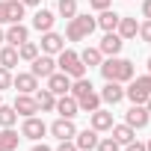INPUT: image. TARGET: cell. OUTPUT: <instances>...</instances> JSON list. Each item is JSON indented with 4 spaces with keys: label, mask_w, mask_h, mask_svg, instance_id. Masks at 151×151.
<instances>
[{
    "label": "cell",
    "mask_w": 151,
    "mask_h": 151,
    "mask_svg": "<svg viewBox=\"0 0 151 151\" xmlns=\"http://www.w3.org/2000/svg\"><path fill=\"white\" fill-rule=\"evenodd\" d=\"M98 68H101V74H104V80H113V83H127V80H133V62H130V59L110 56V59H104Z\"/></svg>",
    "instance_id": "obj_1"
},
{
    "label": "cell",
    "mask_w": 151,
    "mask_h": 151,
    "mask_svg": "<svg viewBox=\"0 0 151 151\" xmlns=\"http://www.w3.org/2000/svg\"><path fill=\"white\" fill-rule=\"evenodd\" d=\"M95 148H98V151H119L122 145H119L113 136H107V139H98V145H95Z\"/></svg>",
    "instance_id": "obj_32"
},
{
    "label": "cell",
    "mask_w": 151,
    "mask_h": 151,
    "mask_svg": "<svg viewBox=\"0 0 151 151\" xmlns=\"http://www.w3.org/2000/svg\"><path fill=\"white\" fill-rule=\"evenodd\" d=\"M148 74H151V56H148Z\"/></svg>",
    "instance_id": "obj_45"
},
{
    "label": "cell",
    "mask_w": 151,
    "mask_h": 151,
    "mask_svg": "<svg viewBox=\"0 0 151 151\" xmlns=\"http://www.w3.org/2000/svg\"><path fill=\"white\" fill-rule=\"evenodd\" d=\"M80 62H83L86 68H92V65H101V62H104V53H101L98 47H86V50L80 53Z\"/></svg>",
    "instance_id": "obj_28"
},
{
    "label": "cell",
    "mask_w": 151,
    "mask_h": 151,
    "mask_svg": "<svg viewBox=\"0 0 151 151\" xmlns=\"http://www.w3.org/2000/svg\"><path fill=\"white\" fill-rule=\"evenodd\" d=\"M39 56V45H33V42H24V45H18V59H27V62H33Z\"/></svg>",
    "instance_id": "obj_30"
},
{
    "label": "cell",
    "mask_w": 151,
    "mask_h": 151,
    "mask_svg": "<svg viewBox=\"0 0 151 151\" xmlns=\"http://www.w3.org/2000/svg\"><path fill=\"white\" fill-rule=\"evenodd\" d=\"M21 3H24V6H39L42 0H21Z\"/></svg>",
    "instance_id": "obj_40"
},
{
    "label": "cell",
    "mask_w": 151,
    "mask_h": 151,
    "mask_svg": "<svg viewBox=\"0 0 151 151\" xmlns=\"http://www.w3.org/2000/svg\"><path fill=\"white\" fill-rule=\"evenodd\" d=\"M119 18H122L119 12H113V9H104V12H101V15L95 18V24H98V27H101L104 33H113V30L119 27Z\"/></svg>",
    "instance_id": "obj_20"
},
{
    "label": "cell",
    "mask_w": 151,
    "mask_h": 151,
    "mask_svg": "<svg viewBox=\"0 0 151 151\" xmlns=\"http://www.w3.org/2000/svg\"><path fill=\"white\" fill-rule=\"evenodd\" d=\"M145 110H148V116H151V98H148V101H145Z\"/></svg>",
    "instance_id": "obj_42"
},
{
    "label": "cell",
    "mask_w": 151,
    "mask_h": 151,
    "mask_svg": "<svg viewBox=\"0 0 151 151\" xmlns=\"http://www.w3.org/2000/svg\"><path fill=\"white\" fill-rule=\"evenodd\" d=\"M0 104H3V101H0Z\"/></svg>",
    "instance_id": "obj_46"
},
{
    "label": "cell",
    "mask_w": 151,
    "mask_h": 151,
    "mask_svg": "<svg viewBox=\"0 0 151 151\" xmlns=\"http://www.w3.org/2000/svg\"><path fill=\"white\" fill-rule=\"evenodd\" d=\"M0 65L12 71V68L18 65V47H12V45H6V47H0Z\"/></svg>",
    "instance_id": "obj_27"
},
{
    "label": "cell",
    "mask_w": 151,
    "mask_h": 151,
    "mask_svg": "<svg viewBox=\"0 0 151 151\" xmlns=\"http://www.w3.org/2000/svg\"><path fill=\"white\" fill-rule=\"evenodd\" d=\"M6 42L12 45V47H18V45H24V42H30V30L18 21V24H12L9 30H6Z\"/></svg>",
    "instance_id": "obj_17"
},
{
    "label": "cell",
    "mask_w": 151,
    "mask_h": 151,
    "mask_svg": "<svg viewBox=\"0 0 151 151\" xmlns=\"http://www.w3.org/2000/svg\"><path fill=\"white\" fill-rule=\"evenodd\" d=\"M145 151H151V139H148V145H145Z\"/></svg>",
    "instance_id": "obj_44"
},
{
    "label": "cell",
    "mask_w": 151,
    "mask_h": 151,
    "mask_svg": "<svg viewBox=\"0 0 151 151\" xmlns=\"http://www.w3.org/2000/svg\"><path fill=\"white\" fill-rule=\"evenodd\" d=\"M15 122H18V113H15V107L0 104V127H12Z\"/></svg>",
    "instance_id": "obj_29"
},
{
    "label": "cell",
    "mask_w": 151,
    "mask_h": 151,
    "mask_svg": "<svg viewBox=\"0 0 151 151\" xmlns=\"http://www.w3.org/2000/svg\"><path fill=\"white\" fill-rule=\"evenodd\" d=\"M3 42H6V33H3V30H0V45H3Z\"/></svg>",
    "instance_id": "obj_43"
},
{
    "label": "cell",
    "mask_w": 151,
    "mask_h": 151,
    "mask_svg": "<svg viewBox=\"0 0 151 151\" xmlns=\"http://www.w3.org/2000/svg\"><path fill=\"white\" fill-rule=\"evenodd\" d=\"M77 107H80L83 113H92V110L101 107V95H98L95 89H86L83 95H77Z\"/></svg>",
    "instance_id": "obj_19"
},
{
    "label": "cell",
    "mask_w": 151,
    "mask_h": 151,
    "mask_svg": "<svg viewBox=\"0 0 151 151\" xmlns=\"http://www.w3.org/2000/svg\"><path fill=\"white\" fill-rule=\"evenodd\" d=\"M89 119H92V127H95L98 133L113 127V113H110V110H101V107H98V110H92V113H89Z\"/></svg>",
    "instance_id": "obj_18"
},
{
    "label": "cell",
    "mask_w": 151,
    "mask_h": 151,
    "mask_svg": "<svg viewBox=\"0 0 151 151\" xmlns=\"http://www.w3.org/2000/svg\"><path fill=\"white\" fill-rule=\"evenodd\" d=\"M9 86H12V71L0 65V92H3V89H9Z\"/></svg>",
    "instance_id": "obj_33"
},
{
    "label": "cell",
    "mask_w": 151,
    "mask_h": 151,
    "mask_svg": "<svg viewBox=\"0 0 151 151\" xmlns=\"http://www.w3.org/2000/svg\"><path fill=\"white\" fill-rule=\"evenodd\" d=\"M47 89L59 98V95H68V89H71V77L68 74H62V71H53L50 77H47Z\"/></svg>",
    "instance_id": "obj_12"
},
{
    "label": "cell",
    "mask_w": 151,
    "mask_h": 151,
    "mask_svg": "<svg viewBox=\"0 0 151 151\" xmlns=\"http://www.w3.org/2000/svg\"><path fill=\"white\" fill-rule=\"evenodd\" d=\"M124 151H145V145L133 139V142H127V145H124Z\"/></svg>",
    "instance_id": "obj_37"
},
{
    "label": "cell",
    "mask_w": 151,
    "mask_h": 151,
    "mask_svg": "<svg viewBox=\"0 0 151 151\" xmlns=\"http://www.w3.org/2000/svg\"><path fill=\"white\" fill-rule=\"evenodd\" d=\"M18 142H21V136L12 127H0V151H15Z\"/></svg>",
    "instance_id": "obj_22"
},
{
    "label": "cell",
    "mask_w": 151,
    "mask_h": 151,
    "mask_svg": "<svg viewBox=\"0 0 151 151\" xmlns=\"http://www.w3.org/2000/svg\"><path fill=\"white\" fill-rule=\"evenodd\" d=\"M110 130H113V139H116L119 145H127V142H133V139H136V130H133L127 122H124V124H113Z\"/></svg>",
    "instance_id": "obj_21"
},
{
    "label": "cell",
    "mask_w": 151,
    "mask_h": 151,
    "mask_svg": "<svg viewBox=\"0 0 151 151\" xmlns=\"http://www.w3.org/2000/svg\"><path fill=\"white\" fill-rule=\"evenodd\" d=\"M95 27H98L95 18H89V15H74V18H68V30H65V36H68V42H83V39L92 36Z\"/></svg>",
    "instance_id": "obj_3"
},
{
    "label": "cell",
    "mask_w": 151,
    "mask_h": 151,
    "mask_svg": "<svg viewBox=\"0 0 151 151\" xmlns=\"http://www.w3.org/2000/svg\"><path fill=\"white\" fill-rule=\"evenodd\" d=\"M139 36H142V42H151V18H145V24H139Z\"/></svg>",
    "instance_id": "obj_34"
},
{
    "label": "cell",
    "mask_w": 151,
    "mask_h": 151,
    "mask_svg": "<svg viewBox=\"0 0 151 151\" xmlns=\"http://www.w3.org/2000/svg\"><path fill=\"white\" fill-rule=\"evenodd\" d=\"M56 68L62 74H68L71 80H77V77H86V65L80 62V53H74V50H59L56 53Z\"/></svg>",
    "instance_id": "obj_2"
},
{
    "label": "cell",
    "mask_w": 151,
    "mask_h": 151,
    "mask_svg": "<svg viewBox=\"0 0 151 151\" xmlns=\"http://www.w3.org/2000/svg\"><path fill=\"white\" fill-rule=\"evenodd\" d=\"M33 27H36L39 33H47V30H53V12H47V9H39V12L33 15Z\"/></svg>",
    "instance_id": "obj_23"
},
{
    "label": "cell",
    "mask_w": 151,
    "mask_h": 151,
    "mask_svg": "<svg viewBox=\"0 0 151 151\" xmlns=\"http://www.w3.org/2000/svg\"><path fill=\"white\" fill-rule=\"evenodd\" d=\"M47 130H50L56 139H74V133H77V127H74V119H62V116H59Z\"/></svg>",
    "instance_id": "obj_8"
},
{
    "label": "cell",
    "mask_w": 151,
    "mask_h": 151,
    "mask_svg": "<svg viewBox=\"0 0 151 151\" xmlns=\"http://www.w3.org/2000/svg\"><path fill=\"white\" fill-rule=\"evenodd\" d=\"M12 86L18 89V92H24V95H33L36 89H39V77L33 71H27V74H15L12 77Z\"/></svg>",
    "instance_id": "obj_11"
},
{
    "label": "cell",
    "mask_w": 151,
    "mask_h": 151,
    "mask_svg": "<svg viewBox=\"0 0 151 151\" xmlns=\"http://www.w3.org/2000/svg\"><path fill=\"white\" fill-rule=\"evenodd\" d=\"M56 9H59L62 18H74V15H77V0H59Z\"/></svg>",
    "instance_id": "obj_31"
},
{
    "label": "cell",
    "mask_w": 151,
    "mask_h": 151,
    "mask_svg": "<svg viewBox=\"0 0 151 151\" xmlns=\"http://www.w3.org/2000/svg\"><path fill=\"white\" fill-rule=\"evenodd\" d=\"M33 151H50L47 145H33Z\"/></svg>",
    "instance_id": "obj_41"
},
{
    "label": "cell",
    "mask_w": 151,
    "mask_h": 151,
    "mask_svg": "<svg viewBox=\"0 0 151 151\" xmlns=\"http://www.w3.org/2000/svg\"><path fill=\"white\" fill-rule=\"evenodd\" d=\"M116 33L127 42V39H133L136 33H139V24H136V18H119V27H116Z\"/></svg>",
    "instance_id": "obj_24"
},
{
    "label": "cell",
    "mask_w": 151,
    "mask_h": 151,
    "mask_svg": "<svg viewBox=\"0 0 151 151\" xmlns=\"http://www.w3.org/2000/svg\"><path fill=\"white\" fill-rule=\"evenodd\" d=\"M42 50L45 53H59V50H65V39L59 36V33H53V30H47L45 36H42Z\"/></svg>",
    "instance_id": "obj_15"
},
{
    "label": "cell",
    "mask_w": 151,
    "mask_h": 151,
    "mask_svg": "<svg viewBox=\"0 0 151 151\" xmlns=\"http://www.w3.org/2000/svg\"><path fill=\"white\" fill-rule=\"evenodd\" d=\"M12 107H15V113H18V116H24V119H27V116H36V113H39L36 95H24V92H18V98H15V104H12Z\"/></svg>",
    "instance_id": "obj_9"
},
{
    "label": "cell",
    "mask_w": 151,
    "mask_h": 151,
    "mask_svg": "<svg viewBox=\"0 0 151 151\" xmlns=\"http://www.w3.org/2000/svg\"><path fill=\"white\" fill-rule=\"evenodd\" d=\"M124 98H130V104H145V101L151 98V74L136 77V80L124 89Z\"/></svg>",
    "instance_id": "obj_4"
},
{
    "label": "cell",
    "mask_w": 151,
    "mask_h": 151,
    "mask_svg": "<svg viewBox=\"0 0 151 151\" xmlns=\"http://www.w3.org/2000/svg\"><path fill=\"white\" fill-rule=\"evenodd\" d=\"M124 119H127V124H130L133 130H139V127H145V124H148V119H151V116H148L145 104H133V107L124 113Z\"/></svg>",
    "instance_id": "obj_10"
},
{
    "label": "cell",
    "mask_w": 151,
    "mask_h": 151,
    "mask_svg": "<svg viewBox=\"0 0 151 151\" xmlns=\"http://www.w3.org/2000/svg\"><path fill=\"white\" fill-rule=\"evenodd\" d=\"M36 104H39V110L50 113V110L56 107V95H53L50 89H36Z\"/></svg>",
    "instance_id": "obj_25"
},
{
    "label": "cell",
    "mask_w": 151,
    "mask_h": 151,
    "mask_svg": "<svg viewBox=\"0 0 151 151\" xmlns=\"http://www.w3.org/2000/svg\"><path fill=\"white\" fill-rule=\"evenodd\" d=\"M122 45H124V39L113 30V33H104V39H101L98 50H101V53H107V56H119V53H122Z\"/></svg>",
    "instance_id": "obj_6"
},
{
    "label": "cell",
    "mask_w": 151,
    "mask_h": 151,
    "mask_svg": "<svg viewBox=\"0 0 151 151\" xmlns=\"http://www.w3.org/2000/svg\"><path fill=\"white\" fill-rule=\"evenodd\" d=\"M30 71L36 74V77H45V80H47L50 74L56 71V59H53L50 53H45V56H36V59H33V68H30Z\"/></svg>",
    "instance_id": "obj_7"
},
{
    "label": "cell",
    "mask_w": 151,
    "mask_h": 151,
    "mask_svg": "<svg viewBox=\"0 0 151 151\" xmlns=\"http://www.w3.org/2000/svg\"><path fill=\"white\" fill-rule=\"evenodd\" d=\"M110 3H113V0H89V6H92V9H98V12L110 9Z\"/></svg>",
    "instance_id": "obj_35"
},
{
    "label": "cell",
    "mask_w": 151,
    "mask_h": 151,
    "mask_svg": "<svg viewBox=\"0 0 151 151\" xmlns=\"http://www.w3.org/2000/svg\"><path fill=\"white\" fill-rule=\"evenodd\" d=\"M122 98H124V89H122V83H113V80H107V86L101 89V101H104V104H110V107H116Z\"/></svg>",
    "instance_id": "obj_16"
},
{
    "label": "cell",
    "mask_w": 151,
    "mask_h": 151,
    "mask_svg": "<svg viewBox=\"0 0 151 151\" xmlns=\"http://www.w3.org/2000/svg\"><path fill=\"white\" fill-rule=\"evenodd\" d=\"M56 151H77V145H74V139H59V148Z\"/></svg>",
    "instance_id": "obj_36"
},
{
    "label": "cell",
    "mask_w": 151,
    "mask_h": 151,
    "mask_svg": "<svg viewBox=\"0 0 151 151\" xmlns=\"http://www.w3.org/2000/svg\"><path fill=\"white\" fill-rule=\"evenodd\" d=\"M53 110H56L62 119H74V116L80 113V107H77V98H74V95H59Z\"/></svg>",
    "instance_id": "obj_13"
},
{
    "label": "cell",
    "mask_w": 151,
    "mask_h": 151,
    "mask_svg": "<svg viewBox=\"0 0 151 151\" xmlns=\"http://www.w3.org/2000/svg\"><path fill=\"white\" fill-rule=\"evenodd\" d=\"M45 133H47V124H45L42 119H36V116H27V119H24V124H21V136H27V139H36V142H39Z\"/></svg>",
    "instance_id": "obj_5"
},
{
    "label": "cell",
    "mask_w": 151,
    "mask_h": 151,
    "mask_svg": "<svg viewBox=\"0 0 151 151\" xmlns=\"http://www.w3.org/2000/svg\"><path fill=\"white\" fill-rule=\"evenodd\" d=\"M24 18V3L21 0H6V24H18Z\"/></svg>",
    "instance_id": "obj_26"
},
{
    "label": "cell",
    "mask_w": 151,
    "mask_h": 151,
    "mask_svg": "<svg viewBox=\"0 0 151 151\" xmlns=\"http://www.w3.org/2000/svg\"><path fill=\"white\" fill-rule=\"evenodd\" d=\"M142 15L151 18V0H142Z\"/></svg>",
    "instance_id": "obj_38"
},
{
    "label": "cell",
    "mask_w": 151,
    "mask_h": 151,
    "mask_svg": "<svg viewBox=\"0 0 151 151\" xmlns=\"http://www.w3.org/2000/svg\"><path fill=\"white\" fill-rule=\"evenodd\" d=\"M0 24H6V0H0Z\"/></svg>",
    "instance_id": "obj_39"
},
{
    "label": "cell",
    "mask_w": 151,
    "mask_h": 151,
    "mask_svg": "<svg viewBox=\"0 0 151 151\" xmlns=\"http://www.w3.org/2000/svg\"><path fill=\"white\" fill-rule=\"evenodd\" d=\"M98 130L95 127H86V130H80V133H74V145H77V151H92L95 145H98Z\"/></svg>",
    "instance_id": "obj_14"
}]
</instances>
